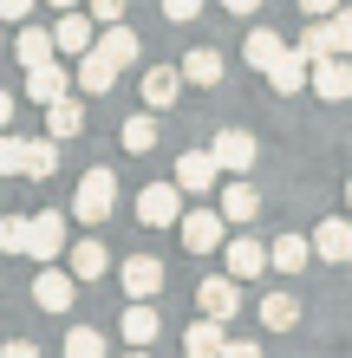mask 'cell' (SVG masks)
<instances>
[{
	"mask_svg": "<svg viewBox=\"0 0 352 358\" xmlns=\"http://www.w3.org/2000/svg\"><path fill=\"white\" fill-rule=\"evenodd\" d=\"M216 208L229 215V228H235V222H255V215H261V189L248 182V176H235V182H222V202H216Z\"/></svg>",
	"mask_w": 352,
	"mask_h": 358,
	"instance_id": "obj_15",
	"label": "cell"
},
{
	"mask_svg": "<svg viewBox=\"0 0 352 358\" xmlns=\"http://www.w3.org/2000/svg\"><path fill=\"white\" fill-rule=\"evenodd\" d=\"M0 358H39V345L33 339H13V345H0Z\"/></svg>",
	"mask_w": 352,
	"mask_h": 358,
	"instance_id": "obj_41",
	"label": "cell"
},
{
	"mask_svg": "<svg viewBox=\"0 0 352 358\" xmlns=\"http://www.w3.org/2000/svg\"><path fill=\"white\" fill-rule=\"evenodd\" d=\"M222 358H261V345H255V339H229V345H222Z\"/></svg>",
	"mask_w": 352,
	"mask_h": 358,
	"instance_id": "obj_38",
	"label": "cell"
},
{
	"mask_svg": "<svg viewBox=\"0 0 352 358\" xmlns=\"http://www.w3.org/2000/svg\"><path fill=\"white\" fill-rule=\"evenodd\" d=\"M222 255H229V273H235V280H255V273H267V248L248 241V235L222 241Z\"/></svg>",
	"mask_w": 352,
	"mask_h": 358,
	"instance_id": "obj_20",
	"label": "cell"
},
{
	"mask_svg": "<svg viewBox=\"0 0 352 358\" xmlns=\"http://www.w3.org/2000/svg\"><path fill=\"white\" fill-rule=\"evenodd\" d=\"M216 176H222L216 150H183L176 157V189L183 196H216Z\"/></svg>",
	"mask_w": 352,
	"mask_h": 358,
	"instance_id": "obj_8",
	"label": "cell"
},
{
	"mask_svg": "<svg viewBox=\"0 0 352 358\" xmlns=\"http://www.w3.org/2000/svg\"><path fill=\"white\" fill-rule=\"evenodd\" d=\"M196 13H202V0H163V20H176V27H190Z\"/></svg>",
	"mask_w": 352,
	"mask_h": 358,
	"instance_id": "obj_36",
	"label": "cell"
},
{
	"mask_svg": "<svg viewBox=\"0 0 352 358\" xmlns=\"http://www.w3.org/2000/svg\"><path fill=\"white\" fill-rule=\"evenodd\" d=\"M27 13H33V0H0V20H13V27H20Z\"/></svg>",
	"mask_w": 352,
	"mask_h": 358,
	"instance_id": "obj_39",
	"label": "cell"
},
{
	"mask_svg": "<svg viewBox=\"0 0 352 358\" xmlns=\"http://www.w3.org/2000/svg\"><path fill=\"white\" fill-rule=\"evenodd\" d=\"M346 202H352V176H346Z\"/></svg>",
	"mask_w": 352,
	"mask_h": 358,
	"instance_id": "obj_46",
	"label": "cell"
},
{
	"mask_svg": "<svg viewBox=\"0 0 352 358\" xmlns=\"http://www.w3.org/2000/svg\"><path fill=\"white\" fill-rule=\"evenodd\" d=\"M124 345H157V332H163V313L150 306V300H131V306H124Z\"/></svg>",
	"mask_w": 352,
	"mask_h": 358,
	"instance_id": "obj_14",
	"label": "cell"
},
{
	"mask_svg": "<svg viewBox=\"0 0 352 358\" xmlns=\"http://www.w3.org/2000/svg\"><path fill=\"white\" fill-rule=\"evenodd\" d=\"M13 52H20V66H46V59H59V39H52L46 27H20Z\"/></svg>",
	"mask_w": 352,
	"mask_h": 358,
	"instance_id": "obj_25",
	"label": "cell"
},
{
	"mask_svg": "<svg viewBox=\"0 0 352 358\" xmlns=\"http://www.w3.org/2000/svg\"><path fill=\"white\" fill-rule=\"evenodd\" d=\"M118 280H124V293H131V300H157V293H163V261L131 255V261L118 267Z\"/></svg>",
	"mask_w": 352,
	"mask_h": 358,
	"instance_id": "obj_12",
	"label": "cell"
},
{
	"mask_svg": "<svg viewBox=\"0 0 352 358\" xmlns=\"http://www.w3.org/2000/svg\"><path fill=\"white\" fill-rule=\"evenodd\" d=\"M85 7H92V20H98V27H111V20H124V0H85Z\"/></svg>",
	"mask_w": 352,
	"mask_h": 358,
	"instance_id": "obj_37",
	"label": "cell"
},
{
	"mask_svg": "<svg viewBox=\"0 0 352 358\" xmlns=\"http://www.w3.org/2000/svg\"><path fill=\"white\" fill-rule=\"evenodd\" d=\"M222 7H229V13H255L261 0H222Z\"/></svg>",
	"mask_w": 352,
	"mask_h": 358,
	"instance_id": "obj_43",
	"label": "cell"
},
{
	"mask_svg": "<svg viewBox=\"0 0 352 358\" xmlns=\"http://www.w3.org/2000/svg\"><path fill=\"white\" fill-rule=\"evenodd\" d=\"M27 170V137H13V131H0V182Z\"/></svg>",
	"mask_w": 352,
	"mask_h": 358,
	"instance_id": "obj_32",
	"label": "cell"
},
{
	"mask_svg": "<svg viewBox=\"0 0 352 358\" xmlns=\"http://www.w3.org/2000/svg\"><path fill=\"white\" fill-rule=\"evenodd\" d=\"M261 326H267V332H294V326H300V300H294L287 287H274V293L261 300Z\"/></svg>",
	"mask_w": 352,
	"mask_h": 358,
	"instance_id": "obj_23",
	"label": "cell"
},
{
	"mask_svg": "<svg viewBox=\"0 0 352 358\" xmlns=\"http://www.w3.org/2000/svg\"><path fill=\"white\" fill-rule=\"evenodd\" d=\"M7 124H13V92L0 85V131H7Z\"/></svg>",
	"mask_w": 352,
	"mask_h": 358,
	"instance_id": "obj_42",
	"label": "cell"
},
{
	"mask_svg": "<svg viewBox=\"0 0 352 358\" xmlns=\"http://www.w3.org/2000/svg\"><path fill=\"white\" fill-rule=\"evenodd\" d=\"M78 131H85V104H78L72 92L59 98V104H46V137H59V143H72Z\"/></svg>",
	"mask_w": 352,
	"mask_h": 358,
	"instance_id": "obj_21",
	"label": "cell"
},
{
	"mask_svg": "<svg viewBox=\"0 0 352 358\" xmlns=\"http://www.w3.org/2000/svg\"><path fill=\"white\" fill-rule=\"evenodd\" d=\"M183 248H190V255H216L222 241H229V215H222V208H183Z\"/></svg>",
	"mask_w": 352,
	"mask_h": 358,
	"instance_id": "obj_2",
	"label": "cell"
},
{
	"mask_svg": "<svg viewBox=\"0 0 352 358\" xmlns=\"http://www.w3.org/2000/svg\"><path fill=\"white\" fill-rule=\"evenodd\" d=\"M124 358H150V352H143V345H137V352H124Z\"/></svg>",
	"mask_w": 352,
	"mask_h": 358,
	"instance_id": "obj_45",
	"label": "cell"
},
{
	"mask_svg": "<svg viewBox=\"0 0 352 358\" xmlns=\"http://www.w3.org/2000/svg\"><path fill=\"white\" fill-rule=\"evenodd\" d=\"M52 39H59V59H72V52H92V46H98V20H92V13H59Z\"/></svg>",
	"mask_w": 352,
	"mask_h": 358,
	"instance_id": "obj_13",
	"label": "cell"
},
{
	"mask_svg": "<svg viewBox=\"0 0 352 358\" xmlns=\"http://www.w3.org/2000/svg\"><path fill=\"white\" fill-rule=\"evenodd\" d=\"M27 228L33 215H0V255H27Z\"/></svg>",
	"mask_w": 352,
	"mask_h": 358,
	"instance_id": "obj_33",
	"label": "cell"
},
{
	"mask_svg": "<svg viewBox=\"0 0 352 358\" xmlns=\"http://www.w3.org/2000/svg\"><path fill=\"white\" fill-rule=\"evenodd\" d=\"M216 163H222V176H248L255 170V157H261V143L248 137V131H216Z\"/></svg>",
	"mask_w": 352,
	"mask_h": 358,
	"instance_id": "obj_10",
	"label": "cell"
},
{
	"mask_svg": "<svg viewBox=\"0 0 352 358\" xmlns=\"http://www.w3.org/2000/svg\"><path fill=\"white\" fill-rule=\"evenodd\" d=\"M66 267L78 273V287H85V280H98V273L111 267V255H105V241H72L66 248Z\"/></svg>",
	"mask_w": 352,
	"mask_h": 358,
	"instance_id": "obj_24",
	"label": "cell"
},
{
	"mask_svg": "<svg viewBox=\"0 0 352 358\" xmlns=\"http://www.w3.org/2000/svg\"><path fill=\"white\" fill-rule=\"evenodd\" d=\"M314 248H320V261H352V222L346 215H326L320 228H314Z\"/></svg>",
	"mask_w": 352,
	"mask_h": 358,
	"instance_id": "obj_16",
	"label": "cell"
},
{
	"mask_svg": "<svg viewBox=\"0 0 352 358\" xmlns=\"http://www.w3.org/2000/svg\"><path fill=\"white\" fill-rule=\"evenodd\" d=\"M307 92H320L326 104H346V98H352V59H346V52L314 59V78H307Z\"/></svg>",
	"mask_w": 352,
	"mask_h": 358,
	"instance_id": "obj_6",
	"label": "cell"
},
{
	"mask_svg": "<svg viewBox=\"0 0 352 358\" xmlns=\"http://www.w3.org/2000/svg\"><path fill=\"white\" fill-rule=\"evenodd\" d=\"M222 345H229V332H222V320H209V313L183 332V358H222Z\"/></svg>",
	"mask_w": 352,
	"mask_h": 358,
	"instance_id": "obj_19",
	"label": "cell"
},
{
	"mask_svg": "<svg viewBox=\"0 0 352 358\" xmlns=\"http://www.w3.org/2000/svg\"><path fill=\"white\" fill-rule=\"evenodd\" d=\"M66 215H59V208H39V215H33V228H27V255L39 261V267H46V261H59V255H66Z\"/></svg>",
	"mask_w": 352,
	"mask_h": 358,
	"instance_id": "obj_4",
	"label": "cell"
},
{
	"mask_svg": "<svg viewBox=\"0 0 352 358\" xmlns=\"http://www.w3.org/2000/svg\"><path fill=\"white\" fill-rule=\"evenodd\" d=\"M196 306L209 313V320H222V326H229L235 313H241V280H235V273H209V280L196 287Z\"/></svg>",
	"mask_w": 352,
	"mask_h": 358,
	"instance_id": "obj_7",
	"label": "cell"
},
{
	"mask_svg": "<svg viewBox=\"0 0 352 358\" xmlns=\"http://www.w3.org/2000/svg\"><path fill=\"white\" fill-rule=\"evenodd\" d=\"M124 150H131V157H150L157 150V111H137V117H124Z\"/></svg>",
	"mask_w": 352,
	"mask_h": 358,
	"instance_id": "obj_29",
	"label": "cell"
},
{
	"mask_svg": "<svg viewBox=\"0 0 352 358\" xmlns=\"http://www.w3.org/2000/svg\"><path fill=\"white\" fill-rule=\"evenodd\" d=\"M326 39H333V52H346V59H352V7L326 13Z\"/></svg>",
	"mask_w": 352,
	"mask_h": 358,
	"instance_id": "obj_34",
	"label": "cell"
},
{
	"mask_svg": "<svg viewBox=\"0 0 352 358\" xmlns=\"http://www.w3.org/2000/svg\"><path fill=\"white\" fill-rule=\"evenodd\" d=\"M59 352H66V358H105L111 345H105V332H92V326H72V332H66V345H59Z\"/></svg>",
	"mask_w": 352,
	"mask_h": 358,
	"instance_id": "obj_31",
	"label": "cell"
},
{
	"mask_svg": "<svg viewBox=\"0 0 352 358\" xmlns=\"http://www.w3.org/2000/svg\"><path fill=\"white\" fill-rule=\"evenodd\" d=\"M294 46H300L307 59H326V52H333V39H326V20H314V27H307V33L294 39Z\"/></svg>",
	"mask_w": 352,
	"mask_h": 358,
	"instance_id": "obj_35",
	"label": "cell"
},
{
	"mask_svg": "<svg viewBox=\"0 0 352 358\" xmlns=\"http://www.w3.org/2000/svg\"><path fill=\"white\" fill-rule=\"evenodd\" d=\"M267 78H274V92H307V78H314V59H307L300 46H287L274 66H267Z\"/></svg>",
	"mask_w": 352,
	"mask_h": 358,
	"instance_id": "obj_18",
	"label": "cell"
},
{
	"mask_svg": "<svg viewBox=\"0 0 352 358\" xmlns=\"http://www.w3.org/2000/svg\"><path fill=\"white\" fill-rule=\"evenodd\" d=\"M222 72H229V66H222L216 46H196L190 59H183V85H222Z\"/></svg>",
	"mask_w": 352,
	"mask_h": 358,
	"instance_id": "obj_26",
	"label": "cell"
},
{
	"mask_svg": "<svg viewBox=\"0 0 352 358\" xmlns=\"http://www.w3.org/2000/svg\"><path fill=\"white\" fill-rule=\"evenodd\" d=\"M137 92H143V111H170V104L183 98V66H150Z\"/></svg>",
	"mask_w": 352,
	"mask_h": 358,
	"instance_id": "obj_11",
	"label": "cell"
},
{
	"mask_svg": "<svg viewBox=\"0 0 352 358\" xmlns=\"http://www.w3.org/2000/svg\"><path fill=\"white\" fill-rule=\"evenodd\" d=\"M59 170V137H27V170H20V176H52Z\"/></svg>",
	"mask_w": 352,
	"mask_h": 358,
	"instance_id": "obj_30",
	"label": "cell"
},
{
	"mask_svg": "<svg viewBox=\"0 0 352 358\" xmlns=\"http://www.w3.org/2000/svg\"><path fill=\"white\" fill-rule=\"evenodd\" d=\"M137 46H143V39H137L131 27H124V20H111V27H98V52H105L118 72H124V66H137Z\"/></svg>",
	"mask_w": 352,
	"mask_h": 358,
	"instance_id": "obj_17",
	"label": "cell"
},
{
	"mask_svg": "<svg viewBox=\"0 0 352 358\" xmlns=\"http://www.w3.org/2000/svg\"><path fill=\"white\" fill-rule=\"evenodd\" d=\"M111 202H118V176L111 170H85V176H78V196H72V215L78 222H105Z\"/></svg>",
	"mask_w": 352,
	"mask_h": 358,
	"instance_id": "obj_3",
	"label": "cell"
},
{
	"mask_svg": "<svg viewBox=\"0 0 352 358\" xmlns=\"http://www.w3.org/2000/svg\"><path fill=\"white\" fill-rule=\"evenodd\" d=\"M137 222H143V228H176V222H183V189H176V182H150V189L137 196Z\"/></svg>",
	"mask_w": 352,
	"mask_h": 358,
	"instance_id": "obj_5",
	"label": "cell"
},
{
	"mask_svg": "<svg viewBox=\"0 0 352 358\" xmlns=\"http://www.w3.org/2000/svg\"><path fill=\"white\" fill-rule=\"evenodd\" d=\"M66 92H78V78L66 72V59H46V66H27V98H33V104H59Z\"/></svg>",
	"mask_w": 352,
	"mask_h": 358,
	"instance_id": "obj_9",
	"label": "cell"
},
{
	"mask_svg": "<svg viewBox=\"0 0 352 358\" xmlns=\"http://www.w3.org/2000/svg\"><path fill=\"white\" fill-rule=\"evenodd\" d=\"M33 306L39 313H72L78 306V273L59 267V261H46V267H39V280H33Z\"/></svg>",
	"mask_w": 352,
	"mask_h": 358,
	"instance_id": "obj_1",
	"label": "cell"
},
{
	"mask_svg": "<svg viewBox=\"0 0 352 358\" xmlns=\"http://www.w3.org/2000/svg\"><path fill=\"white\" fill-rule=\"evenodd\" d=\"M281 52H287V39H281L274 27H255V33H248V46H241V59H248L255 72H267V66H274Z\"/></svg>",
	"mask_w": 352,
	"mask_h": 358,
	"instance_id": "obj_27",
	"label": "cell"
},
{
	"mask_svg": "<svg viewBox=\"0 0 352 358\" xmlns=\"http://www.w3.org/2000/svg\"><path fill=\"white\" fill-rule=\"evenodd\" d=\"M300 13L307 20H326V13H339V0H300Z\"/></svg>",
	"mask_w": 352,
	"mask_h": 358,
	"instance_id": "obj_40",
	"label": "cell"
},
{
	"mask_svg": "<svg viewBox=\"0 0 352 358\" xmlns=\"http://www.w3.org/2000/svg\"><path fill=\"white\" fill-rule=\"evenodd\" d=\"M46 7H59V13H72V7H78V0H46Z\"/></svg>",
	"mask_w": 352,
	"mask_h": 358,
	"instance_id": "obj_44",
	"label": "cell"
},
{
	"mask_svg": "<svg viewBox=\"0 0 352 358\" xmlns=\"http://www.w3.org/2000/svg\"><path fill=\"white\" fill-rule=\"evenodd\" d=\"M307 261H314V241H307V235H274V241H267V267L300 273Z\"/></svg>",
	"mask_w": 352,
	"mask_h": 358,
	"instance_id": "obj_22",
	"label": "cell"
},
{
	"mask_svg": "<svg viewBox=\"0 0 352 358\" xmlns=\"http://www.w3.org/2000/svg\"><path fill=\"white\" fill-rule=\"evenodd\" d=\"M111 78H118V66H111V59L105 52H78V92H111Z\"/></svg>",
	"mask_w": 352,
	"mask_h": 358,
	"instance_id": "obj_28",
	"label": "cell"
}]
</instances>
